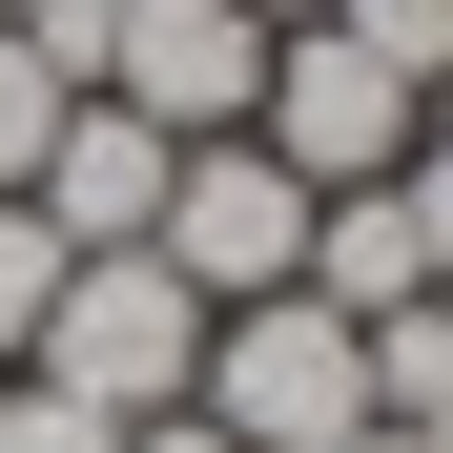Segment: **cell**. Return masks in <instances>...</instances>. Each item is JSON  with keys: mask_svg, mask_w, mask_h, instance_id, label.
I'll return each instance as SVG.
<instances>
[{"mask_svg": "<svg viewBox=\"0 0 453 453\" xmlns=\"http://www.w3.org/2000/svg\"><path fill=\"white\" fill-rule=\"evenodd\" d=\"M144 268H186V310H268V288H310V186H288L268 144H186Z\"/></svg>", "mask_w": 453, "mask_h": 453, "instance_id": "5", "label": "cell"}, {"mask_svg": "<svg viewBox=\"0 0 453 453\" xmlns=\"http://www.w3.org/2000/svg\"><path fill=\"white\" fill-rule=\"evenodd\" d=\"M248 144H268L310 206H330V186H392L412 144H433V83H412V62H371L350 21H288V42H268V104H248Z\"/></svg>", "mask_w": 453, "mask_h": 453, "instance_id": "2", "label": "cell"}, {"mask_svg": "<svg viewBox=\"0 0 453 453\" xmlns=\"http://www.w3.org/2000/svg\"><path fill=\"white\" fill-rule=\"evenodd\" d=\"M124 453H226V433H206V412H144V433H124Z\"/></svg>", "mask_w": 453, "mask_h": 453, "instance_id": "13", "label": "cell"}, {"mask_svg": "<svg viewBox=\"0 0 453 453\" xmlns=\"http://www.w3.org/2000/svg\"><path fill=\"white\" fill-rule=\"evenodd\" d=\"M248 21H268V42H288V21H330V0H248Z\"/></svg>", "mask_w": 453, "mask_h": 453, "instance_id": "15", "label": "cell"}, {"mask_svg": "<svg viewBox=\"0 0 453 453\" xmlns=\"http://www.w3.org/2000/svg\"><path fill=\"white\" fill-rule=\"evenodd\" d=\"M62 104H83V83H62V62H42L21 21H0V206L42 186V144H62Z\"/></svg>", "mask_w": 453, "mask_h": 453, "instance_id": "9", "label": "cell"}, {"mask_svg": "<svg viewBox=\"0 0 453 453\" xmlns=\"http://www.w3.org/2000/svg\"><path fill=\"white\" fill-rule=\"evenodd\" d=\"M0 21H42V0H0Z\"/></svg>", "mask_w": 453, "mask_h": 453, "instance_id": "16", "label": "cell"}, {"mask_svg": "<svg viewBox=\"0 0 453 453\" xmlns=\"http://www.w3.org/2000/svg\"><path fill=\"white\" fill-rule=\"evenodd\" d=\"M42 392H83V412H186V371H206V310H186V268H144V248H83L62 268V310H42Z\"/></svg>", "mask_w": 453, "mask_h": 453, "instance_id": "4", "label": "cell"}, {"mask_svg": "<svg viewBox=\"0 0 453 453\" xmlns=\"http://www.w3.org/2000/svg\"><path fill=\"white\" fill-rule=\"evenodd\" d=\"M412 288H433V248H412V186H330L310 206V310H412Z\"/></svg>", "mask_w": 453, "mask_h": 453, "instance_id": "7", "label": "cell"}, {"mask_svg": "<svg viewBox=\"0 0 453 453\" xmlns=\"http://www.w3.org/2000/svg\"><path fill=\"white\" fill-rule=\"evenodd\" d=\"M350 453H453V433H392V412H371V433H350Z\"/></svg>", "mask_w": 453, "mask_h": 453, "instance_id": "14", "label": "cell"}, {"mask_svg": "<svg viewBox=\"0 0 453 453\" xmlns=\"http://www.w3.org/2000/svg\"><path fill=\"white\" fill-rule=\"evenodd\" d=\"M0 453H124V412H83V392L21 371V392H0Z\"/></svg>", "mask_w": 453, "mask_h": 453, "instance_id": "11", "label": "cell"}, {"mask_svg": "<svg viewBox=\"0 0 453 453\" xmlns=\"http://www.w3.org/2000/svg\"><path fill=\"white\" fill-rule=\"evenodd\" d=\"M165 165H186V144L165 124H124V104H62V144H42V226H62V248H144V226H165Z\"/></svg>", "mask_w": 453, "mask_h": 453, "instance_id": "6", "label": "cell"}, {"mask_svg": "<svg viewBox=\"0 0 453 453\" xmlns=\"http://www.w3.org/2000/svg\"><path fill=\"white\" fill-rule=\"evenodd\" d=\"M0 392H21V371H0Z\"/></svg>", "mask_w": 453, "mask_h": 453, "instance_id": "17", "label": "cell"}, {"mask_svg": "<svg viewBox=\"0 0 453 453\" xmlns=\"http://www.w3.org/2000/svg\"><path fill=\"white\" fill-rule=\"evenodd\" d=\"M392 186H412V248H433V288H453V124L412 144V165H392Z\"/></svg>", "mask_w": 453, "mask_h": 453, "instance_id": "12", "label": "cell"}, {"mask_svg": "<svg viewBox=\"0 0 453 453\" xmlns=\"http://www.w3.org/2000/svg\"><path fill=\"white\" fill-rule=\"evenodd\" d=\"M83 104L165 124V144H248L268 21H248V0H104V21H83Z\"/></svg>", "mask_w": 453, "mask_h": 453, "instance_id": "3", "label": "cell"}, {"mask_svg": "<svg viewBox=\"0 0 453 453\" xmlns=\"http://www.w3.org/2000/svg\"><path fill=\"white\" fill-rule=\"evenodd\" d=\"M62 268H83V248H62L42 206H0V371L42 350V310H62Z\"/></svg>", "mask_w": 453, "mask_h": 453, "instance_id": "10", "label": "cell"}, {"mask_svg": "<svg viewBox=\"0 0 453 453\" xmlns=\"http://www.w3.org/2000/svg\"><path fill=\"white\" fill-rule=\"evenodd\" d=\"M371 412H392V433H453V288L371 310Z\"/></svg>", "mask_w": 453, "mask_h": 453, "instance_id": "8", "label": "cell"}, {"mask_svg": "<svg viewBox=\"0 0 453 453\" xmlns=\"http://www.w3.org/2000/svg\"><path fill=\"white\" fill-rule=\"evenodd\" d=\"M186 412H206L226 453H350V433H371V330H350V310H310V288H268V310H206Z\"/></svg>", "mask_w": 453, "mask_h": 453, "instance_id": "1", "label": "cell"}]
</instances>
